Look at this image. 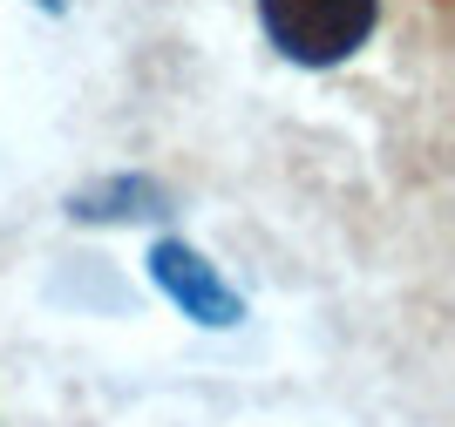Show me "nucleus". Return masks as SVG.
Listing matches in <instances>:
<instances>
[{"instance_id":"f257e3e1","label":"nucleus","mask_w":455,"mask_h":427,"mask_svg":"<svg viewBox=\"0 0 455 427\" xmlns=\"http://www.w3.org/2000/svg\"><path fill=\"white\" fill-rule=\"evenodd\" d=\"M380 0H259V35L292 68H340L374 41Z\"/></svg>"},{"instance_id":"7ed1b4c3","label":"nucleus","mask_w":455,"mask_h":427,"mask_svg":"<svg viewBox=\"0 0 455 427\" xmlns=\"http://www.w3.org/2000/svg\"><path fill=\"white\" fill-rule=\"evenodd\" d=\"M171 210H177L171 184L150 177V170H109V177L68 190V217L76 224H156Z\"/></svg>"},{"instance_id":"20e7f679","label":"nucleus","mask_w":455,"mask_h":427,"mask_svg":"<svg viewBox=\"0 0 455 427\" xmlns=\"http://www.w3.org/2000/svg\"><path fill=\"white\" fill-rule=\"evenodd\" d=\"M35 7H41V14H61V7H68V0H35Z\"/></svg>"},{"instance_id":"f03ea898","label":"nucleus","mask_w":455,"mask_h":427,"mask_svg":"<svg viewBox=\"0 0 455 427\" xmlns=\"http://www.w3.org/2000/svg\"><path fill=\"white\" fill-rule=\"evenodd\" d=\"M143 265H150V285L171 298V305L190 319V326L225 333V326H238V319H245V292H238V285H231L190 238H156Z\"/></svg>"}]
</instances>
